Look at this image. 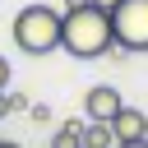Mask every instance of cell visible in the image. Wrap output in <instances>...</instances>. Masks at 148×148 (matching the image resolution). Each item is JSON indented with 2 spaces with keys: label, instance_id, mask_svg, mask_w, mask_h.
I'll return each mask as SVG.
<instances>
[{
  "label": "cell",
  "instance_id": "6da1fadb",
  "mask_svg": "<svg viewBox=\"0 0 148 148\" xmlns=\"http://www.w3.org/2000/svg\"><path fill=\"white\" fill-rule=\"evenodd\" d=\"M60 51H69L74 60H102L116 51V32H111V14L97 5L69 9L60 23Z\"/></svg>",
  "mask_w": 148,
  "mask_h": 148
},
{
  "label": "cell",
  "instance_id": "7a4b0ae2",
  "mask_svg": "<svg viewBox=\"0 0 148 148\" xmlns=\"http://www.w3.org/2000/svg\"><path fill=\"white\" fill-rule=\"evenodd\" d=\"M60 23H65L60 9H51V5H23L18 18H14V42H18V51H28V56H51V51H60Z\"/></svg>",
  "mask_w": 148,
  "mask_h": 148
},
{
  "label": "cell",
  "instance_id": "3957f363",
  "mask_svg": "<svg viewBox=\"0 0 148 148\" xmlns=\"http://www.w3.org/2000/svg\"><path fill=\"white\" fill-rule=\"evenodd\" d=\"M111 32H116L120 51L143 56L148 51V0H120L111 9Z\"/></svg>",
  "mask_w": 148,
  "mask_h": 148
},
{
  "label": "cell",
  "instance_id": "277c9868",
  "mask_svg": "<svg viewBox=\"0 0 148 148\" xmlns=\"http://www.w3.org/2000/svg\"><path fill=\"white\" fill-rule=\"evenodd\" d=\"M125 102H120V92L111 88V83H97V88H88V97H83V116L88 120H106L111 125V116L120 111Z\"/></svg>",
  "mask_w": 148,
  "mask_h": 148
},
{
  "label": "cell",
  "instance_id": "5b68a950",
  "mask_svg": "<svg viewBox=\"0 0 148 148\" xmlns=\"http://www.w3.org/2000/svg\"><path fill=\"white\" fill-rule=\"evenodd\" d=\"M111 134H116V143H120V139H148V111L120 106V111L111 116Z\"/></svg>",
  "mask_w": 148,
  "mask_h": 148
},
{
  "label": "cell",
  "instance_id": "8992f818",
  "mask_svg": "<svg viewBox=\"0 0 148 148\" xmlns=\"http://www.w3.org/2000/svg\"><path fill=\"white\" fill-rule=\"evenodd\" d=\"M83 148H116V134H111V125H106V120H92V125H83Z\"/></svg>",
  "mask_w": 148,
  "mask_h": 148
},
{
  "label": "cell",
  "instance_id": "52a82bcc",
  "mask_svg": "<svg viewBox=\"0 0 148 148\" xmlns=\"http://www.w3.org/2000/svg\"><path fill=\"white\" fill-rule=\"evenodd\" d=\"M51 148H83V125L74 120V125H65L56 139H51Z\"/></svg>",
  "mask_w": 148,
  "mask_h": 148
},
{
  "label": "cell",
  "instance_id": "ba28073f",
  "mask_svg": "<svg viewBox=\"0 0 148 148\" xmlns=\"http://www.w3.org/2000/svg\"><path fill=\"white\" fill-rule=\"evenodd\" d=\"M9 79H14V69H9V60H5V56H0V92H5V88H9Z\"/></svg>",
  "mask_w": 148,
  "mask_h": 148
},
{
  "label": "cell",
  "instance_id": "9c48e42d",
  "mask_svg": "<svg viewBox=\"0 0 148 148\" xmlns=\"http://www.w3.org/2000/svg\"><path fill=\"white\" fill-rule=\"evenodd\" d=\"M116 148H148V139H120Z\"/></svg>",
  "mask_w": 148,
  "mask_h": 148
},
{
  "label": "cell",
  "instance_id": "30bf717a",
  "mask_svg": "<svg viewBox=\"0 0 148 148\" xmlns=\"http://www.w3.org/2000/svg\"><path fill=\"white\" fill-rule=\"evenodd\" d=\"M88 5H97V9H106V14H111V9L120 5V0H88Z\"/></svg>",
  "mask_w": 148,
  "mask_h": 148
},
{
  "label": "cell",
  "instance_id": "8fae6325",
  "mask_svg": "<svg viewBox=\"0 0 148 148\" xmlns=\"http://www.w3.org/2000/svg\"><path fill=\"white\" fill-rule=\"evenodd\" d=\"M83 5H88V0H65V14H69V9H83Z\"/></svg>",
  "mask_w": 148,
  "mask_h": 148
},
{
  "label": "cell",
  "instance_id": "7c38bea8",
  "mask_svg": "<svg viewBox=\"0 0 148 148\" xmlns=\"http://www.w3.org/2000/svg\"><path fill=\"white\" fill-rule=\"evenodd\" d=\"M0 116H9V92H0Z\"/></svg>",
  "mask_w": 148,
  "mask_h": 148
},
{
  "label": "cell",
  "instance_id": "4fadbf2b",
  "mask_svg": "<svg viewBox=\"0 0 148 148\" xmlns=\"http://www.w3.org/2000/svg\"><path fill=\"white\" fill-rule=\"evenodd\" d=\"M0 148H23V143H9V139H0Z\"/></svg>",
  "mask_w": 148,
  "mask_h": 148
}]
</instances>
